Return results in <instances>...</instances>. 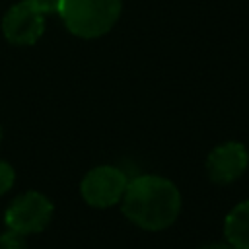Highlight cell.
<instances>
[{
    "label": "cell",
    "instance_id": "6",
    "mask_svg": "<svg viewBox=\"0 0 249 249\" xmlns=\"http://www.w3.org/2000/svg\"><path fill=\"white\" fill-rule=\"evenodd\" d=\"M249 163V154L241 142H226L216 146L206 158V171L208 177L218 183L226 185L235 181Z\"/></svg>",
    "mask_w": 249,
    "mask_h": 249
},
{
    "label": "cell",
    "instance_id": "12",
    "mask_svg": "<svg viewBox=\"0 0 249 249\" xmlns=\"http://www.w3.org/2000/svg\"><path fill=\"white\" fill-rule=\"evenodd\" d=\"M0 142H2V128H0Z\"/></svg>",
    "mask_w": 249,
    "mask_h": 249
},
{
    "label": "cell",
    "instance_id": "2",
    "mask_svg": "<svg viewBox=\"0 0 249 249\" xmlns=\"http://www.w3.org/2000/svg\"><path fill=\"white\" fill-rule=\"evenodd\" d=\"M121 6V0H60L58 16L72 35L95 39L117 23Z\"/></svg>",
    "mask_w": 249,
    "mask_h": 249
},
{
    "label": "cell",
    "instance_id": "8",
    "mask_svg": "<svg viewBox=\"0 0 249 249\" xmlns=\"http://www.w3.org/2000/svg\"><path fill=\"white\" fill-rule=\"evenodd\" d=\"M0 249H29V247L21 233L8 230L6 233L0 235Z\"/></svg>",
    "mask_w": 249,
    "mask_h": 249
},
{
    "label": "cell",
    "instance_id": "10",
    "mask_svg": "<svg viewBox=\"0 0 249 249\" xmlns=\"http://www.w3.org/2000/svg\"><path fill=\"white\" fill-rule=\"evenodd\" d=\"M25 2L33 6L37 12H41L43 16L51 12H58V6H60V0H25Z\"/></svg>",
    "mask_w": 249,
    "mask_h": 249
},
{
    "label": "cell",
    "instance_id": "5",
    "mask_svg": "<svg viewBox=\"0 0 249 249\" xmlns=\"http://www.w3.org/2000/svg\"><path fill=\"white\" fill-rule=\"evenodd\" d=\"M45 31V16L25 0L14 4L2 19V33L14 45H33Z\"/></svg>",
    "mask_w": 249,
    "mask_h": 249
},
{
    "label": "cell",
    "instance_id": "9",
    "mask_svg": "<svg viewBox=\"0 0 249 249\" xmlns=\"http://www.w3.org/2000/svg\"><path fill=\"white\" fill-rule=\"evenodd\" d=\"M14 179H16V173H14L12 165L0 160V196L14 185Z\"/></svg>",
    "mask_w": 249,
    "mask_h": 249
},
{
    "label": "cell",
    "instance_id": "4",
    "mask_svg": "<svg viewBox=\"0 0 249 249\" xmlns=\"http://www.w3.org/2000/svg\"><path fill=\"white\" fill-rule=\"evenodd\" d=\"M126 185H128V179L119 167L99 165L89 169L84 175L80 183V193L89 206L107 208L117 204L123 198Z\"/></svg>",
    "mask_w": 249,
    "mask_h": 249
},
{
    "label": "cell",
    "instance_id": "1",
    "mask_svg": "<svg viewBox=\"0 0 249 249\" xmlns=\"http://www.w3.org/2000/svg\"><path fill=\"white\" fill-rule=\"evenodd\" d=\"M181 210L179 189L165 177L140 175L128 181L123 195L124 216L142 230L160 231L169 228Z\"/></svg>",
    "mask_w": 249,
    "mask_h": 249
},
{
    "label": "cell",
    "instance_id": "11",
    "mask_svg": "<svg viewBox=\"0 0 249 249\" xmlns=\"http://www.w3.org/2000/svg\"><path fill=\"white\" fill-rule=\"evenodd\" d=\"M200 249H235V247L230 243H208V245H202Z\"/></svg>",
    "mask_w": 249,
    "mask_h": 249
},
{
    "label": "cell",
    "instance_id": "3",
    "mask_svg": "<svg viewBox=\"0 0 249 249\" xmlns=\"http://www.w3.org/2000/svg\"><path fill=\"white\" fill-rule=\"evenodd\" d=\"M51 218H53V202L37 191H27L16 196L4 214V222L8 230H14L21 235L37 233L45 230Z\"/></svg>",
    "mask_w": 249,
    "mask_h": 249
},
{
    "label": "cell",
    "instance_id": "7",
    "mask_svg": "<svg viewBox=\"0 0 249 249\" xmlns=\"http://www.w3.org/2000/svg\"><path fill=\"white\" fill-rule=\"evenodd\" d=\"M224 233L235 249H249V200L235 204L224 220Z\"/></svg>",
    "mask_w": 249,
    "mask_h": 249
}]
</instances>
